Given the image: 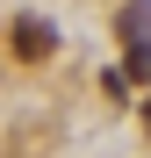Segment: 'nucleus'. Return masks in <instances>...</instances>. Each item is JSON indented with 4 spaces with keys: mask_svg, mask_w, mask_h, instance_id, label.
Returning <instances> with one entry per match:
<instances>
[{
    "mask_svg": "<svg viewBox=\"0 0 151 158\" xmlns=\"http://www.w3.org/2000/svg\"><path fill=\"white\" fill-rule=\"evenodd\" d=\"M122 36H151V0H130L122 7Z\"/></svg>",
    "mask_w": 151,
    "mask_h": 158,
    "instance_id": "7ed1b4c3",
    "label": "nucleus"
},
{
    "mask_svg": "<svg viewBox=\"0 0 151 158\" xmlns=\"http://www.w3.org/2000/svg\"><path fill=\"white\" fill-rule=\"evenodd\" d=\"M144 129H151V101H144Z\"/></svg>",
    "mask_w": 151,
    "mask_h": 158,
    "instance_id": "20e7f679",
    "label": "nucleus"
},
{
    "mask_svg": "<svg viewBox=\"0 0 151 158\" xmlns=\"http://www.w3.org/2000/svg\"><path fill=\"white\" fill-rule=\"evenodd\" d=\"M7 43H15V58H22V65H43V58H50V43H58V29H50L43 15H15Z\"/></svg>",
    "mask_w": 151,
    "mask_h": 158,
    "instance_id": "f257e3e1",
    "label": "nucleus"
},
{
    "mask_svg": "<svg viewBox=\"0 0 151 158\" xmlns=\"http://www.w3.org/2000/svg\"><path fill=\"white\" fill-rule=\"evenodd\" d=\"M122 79L151 86V36H122Z\"/></svg>",
    "mask_w": 151,
    "mask_h": 158,
    "instance_id": "f03ea898",
    "label": "nucleus"
}]
</instances>
